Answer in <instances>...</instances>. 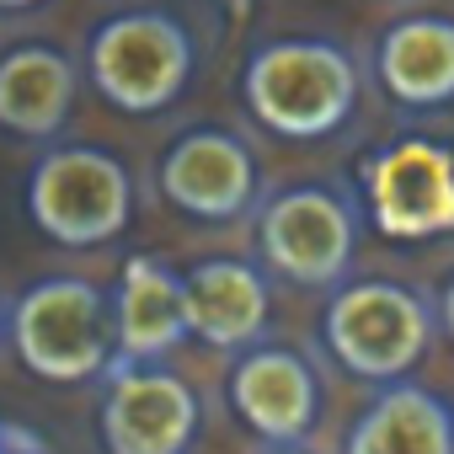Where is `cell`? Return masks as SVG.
Instances as JSON below:
<instances>
[{
	"label": "cell",
	"instance_id": "16",
	"mask_svg": "<svg viewBox=\"0 0 454 454\" xmlns=\"http://www.w3.org/2000/svg\"><path fill=\"white\" fill-rule=\"evenodd\" d=\"M438 321H443V337L454 342V278L443 284V300H438Z\"/></svg>",
	"mask_w": 454,
	"mask_h": 454
},
{
	"label": "cell",
	"instance_id": "7",
	"mask_svg": "<svg viewBox=\"0 0 454 454\" xmlns=\"http://www.w3.org/2000/svg\"><path fill=\"white\" fill-rule=\"evenodd\" d=\"M364 208L385 241H438L454 231V150L438 139H390L364 160Z\"/></svg>",
	"mask_w": 454,
	"mask_h": 454
},
{
	"label": "cell",
	"instance_id": "15",
	"mask_svg": "<svg viewBox=\"0 0 454 454\" xmlns=\"http://www.w3.org/2000/svg\"><path fill=\"white\" fill-rule=\"evenodd\" d=\"M342 454H454V406L395 380L358 411Z\"/></svg>",
	"mask_w": 454,
	"mask_h": 454
},
{
	"label": "cell",
	"instance_id": "20",
	"mask_svg": "<svg viewBox=\"0 0 454 454\" xmlns=\"http://www.w3.org/2000/svg\"><path fill=\"white\" fill-rule=\"evenodd\" d=\"M0 337H6V305H0Z\"/></svg>",
	"mask_w": 454,
	"mask_h": 454
},
{
	"label": "cell",
	"instance_id": "12",
	"mask_svg": "<svg viewBox=\"0 0 454 454\" xmlns=\"http://www.w3.org/2000/svg\"><path fill=\"white\" fill-rule=\"evenodd\" d=\"M187 294V332L219 353H247L262 342L273 321V289L262 268L241 257H208L192 273H182Z\"/></svg>",
	"mask_w": 454,
	"mask_h": 454
},
{
	"label": "cell",
	"instance_id": "1",
	"mask_svg": "<svg viewBox=\"0 0 454 454\" xmlns=\"http://www.w3.org/2000/svg\"><path fill=\"white\" fill-rule=\"evenodd\" d=\"M364 75L332 38H273L257 43L241 70L252 118L284 139H326L358 113Z\"/></svg>",
	"mask_w": 454,
	"mask_h": 454
},
{
	"label": "cell",
	"instance_id": "21",
	"mask_svg": "<svg viewBox=\"0 0 454 454\" xmlns=\"http://www.w3.org/2000/svg\"><path fill=\"white\" fill-rule=\"evenodd\" d=\"M17 454H43V449H38V443H27V449H17Z\"/></svg>",
	"mask_w": 454,
	"mask_h": 454
},
{
	"label": "cell",
	"instance_id": "2",
	"mask_svg": "<svg viewBox=\"0 0 454 454\" xmlns=\"http://www.w3.org/2000/svg\"><path fill=\"white\" fill-rule=\"evenodd\" d=\"M6 337L38 380L81 385L113 364V300L91 278H38L6 310Z\"/></svg>",
	"mask_w": 454,
	"mask_h": 454
},
{
	"label": "cell",
	"instance_id": "17",
	"mask_svg": "<svg viewBox=\"0 0 454 454\" xmlns=\"http://www.w3.org/2000/svg\"><path fill=\"white\" fill-rule=\"evenodd\" d=\"M27 6H38V0H0V12H27Z\"/></svg>",
	"mask_w": 454,
	"mask_h": 454
},
{
	"label": "cell",
	"instance_id": "6",
	"mask_svg": "<svg viewBox=\"0 0 454 454\" xmlns=\"http://www.w3.org/2000/svg\"><path fill=\"white\" fill-rule=\"evenodd\" d=\"M257 252L300 289H342L358 257V208L326 182L284 187L257 214Z\"/></svg>",
	"mask_w": 454,
	"mask_h": 454
},
{
	"label": "cell",
	"instance_id": "13",
	"mask_svg": "<svg viewBox=\"0 0 454 454\" xmlns=\"http://www.w3.org/2000/svg\"><path fill=\"white\" fill-rule=\"evenodd\" d=\"M81 91V70L54 43H17L0 54V129L17 139H59Z\"/></svg>",
	"mask_w": 454,
	"mask_h": 454
},
{
	"label": "cell",
	"instance_id": "5",
	"mask_svg": "<svg viewBox=\"0 0 454 454\" xmlns=\"http://www.w3.org/2000/svg\"><path fill=\"white\" fill-rule=\"evenodd\" d=\"M134 214L129 166L102 145H54L27 176V219L59 247H102Z\"/></svg>",
	"mask_w": 454,
	"mask_h": 454
},
{
	"label": "cell",
	"instance_id": "9",
	"mask_svg": "<svg viewBox=\"0 0 454 454\" xmlns=\"http://www.w3.org/2000/svg\"><path fill=\"white\" fill-rule=\"evenodd\" d=\"M160 198L203 224H231L257 203V155L231 129H187L160 155Z\"/></svg>",
	"mask_w": 454,
	"mask_h": 454
},
{
	"label": "cell",
	"instance_id": "11",
	"mask_svg": "<svg viewBox=\"0 0 454 454\" xmlns=\"http://www.w3.org/2000/svg\"><path fill=\"white\" fill-rule=\"evenodd\" d=\"M187 337L182 273L150 252H134L113 289V364H160Z\"/></svg>",
	"mask_w": 454,
	"mask_h": 454
},
{
	"label": "cell",
	"instance_id": "4",
	"mask_svg": "<svg viewBox=\"0 0 454 454\" xmlns=\"http://www.w3.org/2000/svg\"><path fill=\"white\" fill-rule=\"evenodd\" d=\"M198 70L192 33L171 12H118L86 38V75L118 113L171 107Z\"/></svg>",
	"mask_w": 454,
	"mask_h": 454
},
{
	"label": "cell",
	"instance_id": "3",
	"mask_svg": "<svg viewBox=\"0 0 454 454\" xmlns=\"http://www.w3.org/2000/svg\"><path fill=\"white\" fill-rule=\"evenodd\" d=\"M326 353L374 385H395L433 342V305L395 278H353L332 289L321 316Z\"/></svg>",
	"mask_w": 454,
	"mask_h": 454
},
{
	"label": "cell",
	"instance_id": "14",
	"mask_svg": "<svg viewBox=\"0 0 454 454\" xmlns=\"http://www.w3.org/2000/svg\"><path fill=\"white\" fill-rule=\"evenodd\" d=\"M374 75L401 107L454 102V17H401L380 33Z\"/></svg>",
	"mask_w": 454,
	"mask_h": 454
},
{
	"label": "cell",
	"instance_id": "19",
	"mask_svg": "<svg viewBox=\"0 0 454 454\" xmlns=\"http://www.w3.org/2000/svg\"><path fill=\"white\" fill-rule=\"evenodd\" d=\"M6 438H12V427H6V422H0V454H6Z\"/></svg>",
	"mask_w": 454,
	"mask_h": 454
},
{
	"label": "cell",
	"instance_id": "18",
	"mask_svg": "<svg viewBox=\"0 0 454 454\" xmlns=\"http://www.w3.org/2000/svg\"><path fill=\"white\" fill-rule=\"evenodd\" d=\"M268 454H310L305 443H294V449H268Z\"/></svg>",
	"mask_w": 454,
	"mask_h": 454
},
{
	"label": "cell",
	"instance_id": "8",
	"mask_svg": "<svg viewBox=\"0 0 454 454\" xmlns=\"http://www.w3.org/2000/svg\"><path fill=\"white\" fill-rule=\"evenodd\" d=\"M107 395L97 411L107 454H187L203 411L182 374L166 364H107Z\"/></svg>",
	"mask_w": 454,
	"mask_h": 454
},
{
	"label": "cell",
	"instance_id": "10",
	"mask_svg": "<svg viewBox=\"0 0 454 454\" xmlns=\"http://www.w3.org/2000/svg\"><path fill=\"white\" fill-rule=\"evenodd\" d=\"M231 406L268 449H294L321 417V380L300 348L257 342L231 369Z\"/></svg>",
	"mask_w": 454,
	"mask_h": 454
}]
</instances>
